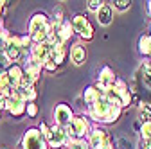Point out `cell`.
I'll return each mask as SVG.
<instances>
[{"label": "cell", "instance_id": "16", "mask_svg": "<svg viewBox=\"0 0 151 149\" xmlns=\"http://www.w3.org/2000/svg\"><path fill=\"white\" fill-rule=\"evenodd\" d=\"M86 58H88V52H86V47H85L83 43H74V45L70 47V61H72L76 67L85 65Z\"/></svg>", "mask_w": 151, "mask_h": 149}, {"label": "cell", "instance_id": "13", "mask_svg": "<svg viewBox=\"0 0 151 149\" xmlns=\"http://www.w3.org/2000/svg\"><path fill=\"white\" fill-rule=\"evenodd\" d=\"M7 113H9L13 119H20V117L27 115V102H25L22 97H18V95H16V92H14V95L9 99Z\"/></svg>", "mask_w": 151, "mask_h": 149}, {"label": "cell", "instance_id": "22", "mask_svg": "<svg viewBox=\"0 0 151 149\" xmlns=\"http://www.w3.org/2000/svg\"><path fill=\"white\" fill-rule=\"evenodd\" d=\"M139 54L142 56V58L149 59V56H151V34L149 32L142 34L139 38Z\"/></svg>", "mask_w": 151, "mask_h": 149}, {"label": "cell", "instance_id": "29", "mask_svg": "<svg viewBox=\"0 0 151 149\" xmlns=\"http://www.w3.org/2000/svg\"><path fill=\"white\" fill-rule=\"evenodd\" d=\"M38 104L36 102H27V117L29 119H36L38 117Z\"/></svg>", "mask_w": 151, "mask_h": 149}, {"label": "cell", "instance_id": "11", "mask_svg": "<svg viewBox=\"0 0 151 149\" xmlns=\"http://www.w3.org/2000/svg\"><path fill=\"white\" fill-rule=\"evenodd\" d=\"M68 142H70V138L65 131V128H61L58 124L50 126V137L47 138V144L50 149H63L68 145Z\"/></svg>", "mask_w": 151, "mask_h": 149}, {"label": "cell", "instance_id": "27", "mask_svg": "<svg viewBox=\"0 0 151 149\" xmlns=\"http://www.w3.org/2000/svg\"><path fill=\"white\" fill-rule=\"evenodd\" d=\"M67 149H90V145L86 140H70Z\"/></svg>", "mask_w": 151, "mask_h": 149}, {"label": "cell", "instance_id": "25", "mask_svg": "<svg viewBox=\"0 0 151 149\" xmlns=\"http://www.w3.org/2000/svg\"><path fill=\"white\" fill-rule=\"evenodd\" d=\"M140 138L146 140V142H151V122H144L142 128H140Z\"/></svg>", "mask_w": 151, "mask_h": 149}, {"label": "cell", "instance_id": "38", "mask_svg": "<svg viewBox=\"0 0 151 149\" xmlns=\"http://www.w3.org/2000/svg\"><path fill=\"white\" fill-rule=\"evenodd\" d=\"M149 61H151V56H149Z\"/></svg>", "mask_w": 151, "mask_h": 149}, {"label": "cell", "instance_id": "14", "mask_svg": "<svg viewBox=\"0 0 151 149\" xmlns=\"http://www.w3.org/2000/svg\"><path fill=\"white\" fill-rule=\"evenodd\" d=\"M24 72H25V76H29L32 81H40L42 77V72H43V65H40L38 61H34L31 56H27L25 61H24Z\"/></svg>", "mask_w": 151, "mask_h": 149}, {"label": "cell", "instance_id": "24", "mask_svg": "<svg viewBox=\"0 0 151 149\" xmlns=\"http://www.w3.org/2000/svg\"><path fill=\"white\" fill-rule=\"evenodd\" d=\"M65 20V16H63V7L61 6H56L54 9H52V16H50V22L54 24V25H60L61 22Z\"/></svg>", "mask_w": 151, "mask_h": 149}, {"label": "cell", "instance_id": "33", "mask_svg": "<svg viewBox=\"0 0 151 149\" xmlns=\"http://www.w3.org/2000/svg\"><path fill=\"white\" fill-rule=\"evenodd\" d=\"M146 4H147V6H146V7H147V14L151 16V0H149V2H146Z\"/></svg>", "mask_w": 151, "mask_h": 149}, {"label": "cell", "instance_id": "6", "mask_svg": "<svg viewBox=\"0 0 151 149\" xmlns=\"http://www.w3.org/2000/svg\"><path fill=\"white\" fill-rule=\"evenodd\" d=\"M20 149H50L38 128H27L20 140Z\"/></svg>", "mask_w": 151, "mask_h": 149}, {"label": "cell", "instance_id": "9", "mask_svg": "<svg viewBox=\"0 0 151 149\" xmlns=\"http://www.w3.org/2000/svg\"><path fill=\"white\" fill-rule=\"evenodd\" d=\"M117 76H115V72H113V68L111 67H108V65H104V67H101V70H99V76H97V83H96V86H97V90L101 92V94L104 95L106 94V90H110L113 85L117 83Z\"/></svg>", "mask_w": 151, "mask_h": 149}, {"label": "cell", "instance_id": "12", "mask_svg": "<svg viewBox=\"0 0 151 149\" xmlns=\"http://www.w3.org/2000/svg\"><path fill=\"white\" fill-rule=\"evenodd\" d=\"M68 58H70V49H67V45L49 43V61H52L54 65L61 67Z\"/></svg>", "mask_w": 151, "mask_h": 149}, {"label": "cell", "instance_id": "26", "mask_svg": "<svg viewBox=\"0 0 151 149\" xmlns=\"http://www.w3.org/2000/svg\"><path fill=\"white\" fill-rule=\"evenodd\" d=\"M104 6V2H103V0H88V2H86V7H88V11L90 13H99V9Z\"/></svg>", "mask_w": 151, "mask_h": 149}, {"label": "cell", "instance_id": "4", "mask_svg": "<svg viewBox=\"0 0 151 149\" xmlns=\"http://www.w3.org/2000/svg\"><path fill=\"white\" fill-rule=\"evenodd\" d=\"M111 110H113V104L104 97L101 95L99 101L93 104V106H88L86 108V117L93 122H97V124H108V119L111 115Z\"/></svg>", "mask_w": 151, "mask_h": 149}, {"label": "cell", "instance_id": "37", "mask_svg": "<svg viewBox=\"0 0 151 149\" xmlns=\"http://www.w3.org/2000/svg\"><path fill=\"white\" fill-rule=\"evenodd\" d=\"M147 144H149V149H151V142H147Z\"/></svg>", "mask_w": 151, "mask_h": 149}, {"label": "cell", "instance_id": "30", "mask_svg": "<svg viewBox=\"0 0 151 149\" xmlns=\"http://www.w3.org/2000/svg\"><path fill=\"white\" fill-rule=\"evenodd\" d=\"M38 129H40V131H42V135L45 137V140L50 137V126L47 124V122H40V126H38Z\"/></svg>", "mask_w": 151, "mask_h": 149}, {"label": "cell", "instance_id": "23", "mask_svg": "<svg viewBox=\"0 0 151 149\" xmlns=\"http://www.w3.org/2000/svg\"><path fill=\"white\" fill-rule=\"evenodd\" d=\"M137 113H139V120L144 124V122H151V104L147 102H139V108H137Z\"/></svg>", "mask_w": 151, "mask_h": 149}, {"label": "cell", "instance_id": "28", "mask_svg": "<svg viewBox=\"0 0 151 149\" xmlns=\"http://www.w3.org/2000/svg\"><path fill=\"white\" fill-rule=\"evenodd\" d=\"M111 4H113V7H115L117 11H121V13H124V11H128L131 7L129 0H115V2H111Z\"/></svg>", "mask_w": 151, "mask_h": 149}, {"label": "cell", "instance_id": "7", "mask_svg": "<svg viewBox=\"0 0 151 149\" xmlns=\"http://www.w3.org/2000/svg\"><path fill=\"white\" fill-rule=\"evenodd\" d=\"M70 22H72L74 31L79 34L81 40L92 42V38H93V25L90 24V20H88L86 14H83V13H76V14L70 18Z\"/></svg>", "mask_w": 151, "mask_h": 149}, {"label": "cell", "instance_id": "32", "mask_svg": "<svg viewBox=\"0 0 151 149\" xmlns=\"http://www.w3.org/2000/svg\"><path fill=\"white\" fill-rule=\"evenodd\" d=\"M137 149H149V144H147L146 140L139 138V142H137Z\"/></svg>", "mask_w": 151, "mask_h": 149}, {"label": "cell", "instance_id": "5", "mask_svg": "<svg viewBox=\"0 0 151 149\" xmlns=\"http://www.w3.org/2000/svg\"><path fill=\"white\" fill-rule=\"evenodd\" d=\"M65 131L68 135L70 140H86L90 131H92V126H90V119L83 113V115H76L74 120L70 122L68 128H65Z\"/></svg>", "mask_w": 151, "mask_h": 149}, {"label": "cell", "instance_id": "15", "mask_svg": "<svg viewBox=\"0 0 151 149\" xmlns=\"http://www.w3.org/2000/svg\"><path fill=\"white\" fill-rule=\"evenodd\" d=\"M29 56L40 65H45L49 61V43H32Z\"/></svg>", "mask_w": 151, "mask_h": 149}, {"label": "cell", "instance_id": "8", "mask_svg": "<svg viewBox=\"0 0 151 149\" xmlns=\"http://www.w3.org/2000/svg\"><path fill=\"white\" fill-rule=\"evenodd\" d=\"M90 149H106L108 145H111V138H110V133L106 131L104 128L101 126H93L92 131L86 138Z\"/></svg>", "mask_w": 151, "mask_h": 149}, {"label": "cell", "instance_id": "17", "mask_svg": "<svg viewBox=\"0 0 151 149\" xmlns=\"http://www.w3.org/2000/svg\"><path fill=\"white\" fill-rule=\"evenodd\" d=\"M56 32H58V38L61 40L63 45H67L70 40H72V36H74V27H72V22H70V18H65V20L60 24V25H56Z\"/></svg>", "mask_w": 151, "mask_h": 149}, {"label": "cell", "instance_id": "31", "mask_svg": "<svg viewBox=\"0 0 151 149\" xmlns=\"http://www.w3.org/2000/svg\"><path fill=\"white\" fill-rule=\"evenodd\" d=\"M58 68H60V67H58V65H54L52 61H47V63L43 65V72H56Z\"/></svg>", "mask_w": 151, "mask_h": 149}, {"label": "cell", "instance_id": "19", "mask_svg": "<svg viewBox=\"0 0 151 149\" xmlns=\"http://www.w3.org/2000/svg\"><path fill=\"white\" fill-rule=\"evenodd\" d=\"M101 95H103V94L97 90V86H96V85L86 86V88L83 90V94H81V99H83V102H85V108L93 106V104L99 101V97H101Z\"/></svg>", "mask_w": 151, "mask_h": 149}, {"label": "cell", "instance_id": "18", "mask_svg": "<svg viewBox=\"0 0 151 149\" xmlns=\"http://www.w3.org/2000/svg\"><path fill=\"white\" fill-rule=\"evenodd\" d=\"M7 76H9V83H11V86L16 90L18 86L22 85V79H24V76H25V72H24V65H20V63L11 65V67L7 68Z\"/></svg>", "mask_w": 151, "mask_h": 149}, {"label": "cell", "instance_id": "21", "mask_svg": "<svg viewBox=\"0 0 151 149\" xmlns=\"http://www.w3.org/2000/svg\"><path fill=\"white\" fill-rule=\"evenodd\" d=\"M14 92H16V95H18V97H22L25 102H36V99H38V90H36V86H32V88L18 86Z\"/></svg>", "mask_w": 151, "mask_h": 149}, {"label": "cell", "instance_id": "36", "mask_svg": "<svg viewBox=\"0 0 151 149\" xmlns=\"http://www.w3.org/2000/svg\"><path fill=\"white\" fill-rule=\"evenodd\" d=\"M149 34H151V25H149Z\"/></svg>", "mask_w": 151, "mask_h": 149}, {"label": "cell", "instance_id": "20", "mask_svg": "<svg viewBox=\"0 0 151 149\" xmlns=\"http://www.w3.org/2000/svg\"><path fill=\"white\" fill-rule=\"evenodd\" d=\"M96 18H97V24H99V25L108 27V25L113 22V6L104 2V6L99 9V13L96 14Z\"/></svg>", "mask_w": 151, "mask_h": 149}, {"label": "cell", "instance_id": "35", "mask_svg": "<svg viewBox=\"0 0 151 149\" xmlns=\"http://www.w3.org/2000/svg\"><path fill=\"white\" fill-rule=\"evenodd\" d=\"M0 119H2V110H0Z\"/></svg>", "mask_w": 151, "mask_h": 149}, {"label": "cell", "instance_id": "10", "mask_svg": "<svg viewBox=\"0 0 151 149\" xmlns=\"http://www.w3.org/2000/svg\"><path fill=\"white\" fill-rule=\"evenodd\" d=\"M52 117H54V124H58L61 128H68L76 115H74V110L67 102H60V104H56V108L52 111Z\"/></svg>", "mask_w": 151, "mask_h": 149}, {"label": "cell", "instance_id": "1", "mask_svg": "<svg viewBox=\"0 0 151 149\" xmlns=\"http://www.w3.org/2000/svg\"><path fill=\"white\" fill-rule=\"evenodd\" d=\"M50 16L38 11L31 16L29 20V27H27V34L31 36L32 43H47L49 42V34H50Z\"/></svg>", "mask_w": 151, "mask_h": 149}, {"label": "cell", "instance_id": "3", "mask_svg": "<svg viewBox=\"0 0 151 149\" xmlns=\"http://www.w3.org/2000/svg\"><path fill=\"white\" fill-rule=\"evenodd\" d=\"M104 97L113 104V106H119V108H128L133 101V94H131L129 86L122 81V79H117V83L113 85L110 90H106Z\"/></svg>", "mask_w": 151, "mask_h": 149}, {"label": "cell", "instance_id": "2", "mask_svg": "<svg viewBox=\"0 0 151 149\" xmlns=\"http://www.w3.org/2000/svg\"><path fill=\"white\" fill-rule=\"evenodd\" d=\"M129 90H131V94H133V97H137V94H142V90H144L142 102L151 104V61L149 59L140 65L139 76L135 77L133 83H131Z\"/></svg>", "mask_w": 151, "mask_h": 149}, {"label": "cell", "instance_id": "34", "mask_svg": "<svg viewBox=\"0 0 151 149\" xmlns=\"http://www.w3.org/2000/svg\"><path fill=\"white\" fill-rule=\"evenodd\" d=\"M106 149H113V144H111V145H108V147H106Z\"/></svg>", "mask_w": 151, "mask_h": 149}]
</instances>
